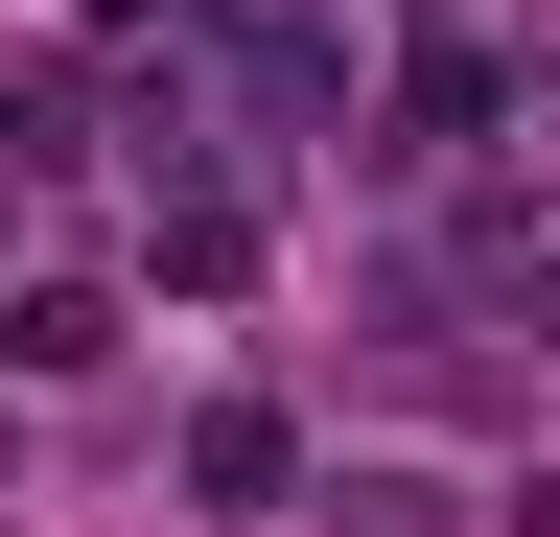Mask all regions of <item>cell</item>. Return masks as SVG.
Wrapping results in <instances>:
<instances>
[{"label":"cell","instance_id":"obj_1","mask_svg":"<svg viewBox=\"0 0 560 537\" xmlns=\"http://www.w3.org/2000/svg\"><path fill=\"white\" fill-rule=\"evenodd\" d=\"M164 281H257V211H234V187H164Z\"/></svg>","mask_w":560,"mask_h":537},{"label":"cell","instance_id":"obj_2","mask_svg":"<svg viewBox=\"0 0 560 537\" xmlns=\"http://www.w3.org/2000/svg\"><path fill=\"white\" fill-rule=\"evenodd\" d=\"M94 327H117L94 281H24V304H0V351H24V374H94Z\"/></svg>","mask_w":560,"mask_h":537}]
</instances>
